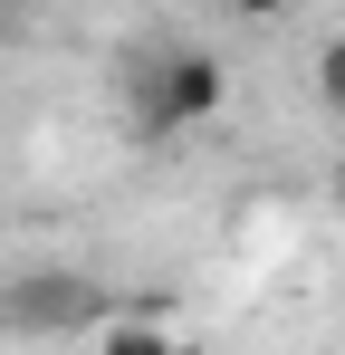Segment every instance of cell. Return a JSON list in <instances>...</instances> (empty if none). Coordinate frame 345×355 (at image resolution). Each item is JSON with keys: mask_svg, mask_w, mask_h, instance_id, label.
<instances>
[{"mask_svg": "<svg viewBox=\"0 0 345 355\" xmlns=\"http://www.w3.org/2000/svg\"><path fill=\"white\" fill-rule=\"evenodd\" d=\"M336 202H345V164H336Z\"/></svg>", "mask_w": 345, "mask_h": 355, "instance_id": "obj_6", "label": "cell"}, {"mask_svg": "<svg viewBox=\"0 0 345 355\" xmlns=\"http://www.w3.org/2000/svg\"><path fill=\"white\" fill-rule=\"evenodd\" d=\"M317 96H326V106L345 116V29L326 39V58H317Z\"/></svg>", "mask_w": 345, "mask_h": 355, "instance_id": "obj_4", "label": "cell"}, {"mask_svg": "<svg viewBox=\"0 0 345 355\" xmlns=\"http://www.w3.org/2000/svg\"><path fill=\"white\" fill-rule=\"evenodd\" d=\"M230 96V77L211 49H172V58H154V77H144V135H192V125H211Z\"/></svg>", "mask_w": 345, "mask_h": 355, "instance_id": "obj_1", "label": "cell"}, {"mask_svg": "<svg viewBox=\"0 0 345 355\" xmlns=\"http://www.w3.org/2000/svg\"><path fill=\"white\" fill-rule=\"evenodd\" d=\"M230 10H240V19H278L288 0H230Z\"/></svg>", "mask_w": 345, "mask_h": 355, "instance_id": "obj_5", "label": "cell"}, {"mask_svg": "<svg viewBox=\"0 0 345 355\" xmlns=\"http://www.w3.org/2000/svg\"><path fill=\"white\" fill-rule=\"evenodd\" d=\"M96 307H106V288H96V279H77V269H39V279L0 288V317L39 327V336H57V327H87Z\"/></svg>", "mask_w": 345, "mask_h": 355, "instance_id": "obj_2", "label": "cell"}, {"mask_svg": "<svg viewBox=\"0 0 345 355\" xmlns=\"http://www.w3.org/2000/svg\"><path fill=\"white\" fill-rule=\"evenodd\" d=\"M96 355H182L163 336V327H106V336H96Z\"/></svg>", "mask_w": 345, "mask_h": 355, "instance_id": "obj_3", "label": "cell"}]
</instances>
